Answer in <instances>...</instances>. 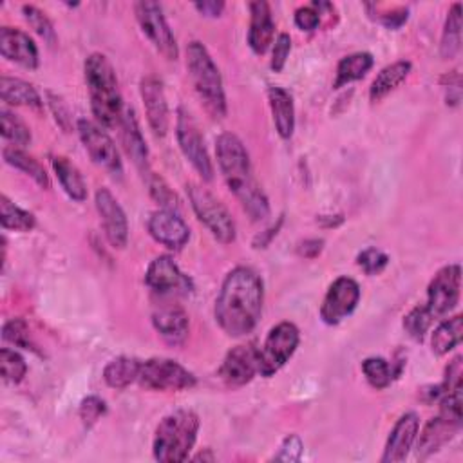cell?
<instances>
[{
    "label": "cell",
    "mask_w": 463,
    "mask_h": 463,
    "mask_svg": "<svg viewBox=\"0 0 463 463\" xmlns=\"http://www.w3.org/2000/svg\"><path fill=\"white\" fill-rule=\"evenodd\" d=\"M409 72H411V62H406V60H400L388 67H383L371 84V89H369L371 102L376 104V102L383 100L390 93H393L402 82H406Z\"/></svg>",
    "instance_id": "obj_26"
},
{
    "label": "cell",
    "mask_w": 463,
    "mask_h": 463,
    "mask_svg": "<svg viewBox=\"0 0 463 463\" xmlns=\"http://www.w3.org/2000/svg\"><path fill=\"white\" fill-rule=\"evenodd\" d=\"M459 427H461L459 422L440 413L424 427L417 443V456L424 459L433 452L440 450L447 442L452 440V436L459 431Z\"/></svg>",
    "instance_id": "obj_24"
},
{
    "label": "cell",
    "mask_w": 463,
    "mask_h": 463,
    "mask_svg": "<svg viewBox=\"0 0 463 463\" xmlns=\"http://www.w3.org/2000/svg\"><path fill=\"white\" fill-rule=\"evenodd\" d=\"M257 373H259V355H257V348H254L252 344L230 349L219 367V376L228 385H232V388H240V385L252 382V378Z\"/></svg>",
    "instance_id": "obj_18"
},
{
    "label": "cell",
    "mask_w": 463,
    "mask_h": 463,
    "mask_svg": "<svg viewBox=\"0 0 463 463\" xmlns=\"http://www.w3.org/2000/svg\"><path fill=\"white\" fill-rule=\"evenodd\" d=\"M263 281L247 266L232 270L223 281L215 300V321L228 337L252 333L263 314Z\"/></svg>",
    "instance_id": "obj_1"
},
{
    "label": "cell",
    "mask_w": 463,
    "mask_h": 463,
    "mask_svg": "<svg viewBox=\"0 0 463 463\" xmlns=\"http://www.w3.org/2000/svg\"><path fill=\"white\" fill-rule=\"evenodd\" d=\"M152 324L169 344H174V346L183 344L190 330V321L187 312L181 306H176V304L162 306L158 312H154Z\"/></svg>",
    "instance_id": "obj_21"
},
{
    "label": "cell",
    "mask_w": 463,
    "mask_h": 463,
    "mask_svg": "<svg viewBox=\"0 0 463 463\" xmlns=\"http://www.w3.org/2000/svg\"><path fill=\"white\" fill-rule=\"evenodd\" d=\"M362 373L375 390H385L393 380V367L382 357H369L362 362Z\"/></svg>",
    "instance_id": "obj_36"
},
{
    "label": "cell",
    "mask_w": 463,
    "mask_h": 463,
    "mask_svg": "<svg viewBox=\"0 0 463 463\" xmlns=\"http://www.w3.org/2000/svg\"><path fill=\"white\" fill-rule=\"evenodd\" d=\"M22 13L29 22V26L44 38V42L53 47L56 44V31L53 28V22L47 19V15L40 12L37 6H24Z\"/></svg>",
    "instance_id": "obj_39"
},
{
    "label": "cell",
    "mask_w": 463,
    "mask_h": 463,
    "mask_svg": "<svg viewBox=\"0 0 463 463\" xmlns=\"http://www.w3.org/2000/svg\"><path fill=\"white\" fill-rule=\"evenodd\" d=\"M0 371H3L4 380L19 383L24 380V376L28 373V364L21 353L4 348L3 351H0Z\"/></svg>",
    "instance_id": "obj_38"
},
{
    "label": "cell",
    "mask_w": 463,
    "mask_h": 463,
    "mask_svg": "<svg viewBox=\"0 0 463 463\" xmlns=\"http://www.w3.org/2000/svg\"><path fill=\"white\" fill-rule=\"evenodd\" d=\"M461 49V4H452V8L447 13L443 33H442V44H440V55L443 60H452Z\"/></svg>",
    "instance_id": "obj_33"
},
{
    "label": "cell",
    "mask_w": 463,
    "mask_h": 463,
    "mask_svg": "<svg viewBox=\"0 0 463 463\" xmlns=\"http://www.w3.org/2000/svg\"><path fill=\"white\" fill-rule=\"evenodd\" d=\"M0 125H3V136L15 143L17 147H26L31 141V130L26 122L6 107L0 109Z\"/></svg>",
    "instance_id": "obj_35"
},
{
    "label": "cell",
    "mask_w": 463,
    "mask_h": 463,
    "mask_svg": "<svg viewBox=\"0 0 463 463\" xmlns=\"http://www.w3.org/2000/svg\"><path fill=\"white\" fill-rule=\"evenodd\" d=\"M360 300V286L351 277H339L328 290L321 306V319L335 326L348 319Z\"/></svg>",
    "instance_id": "obj_14"
},
{
    "label": "cell",
    "mask_w": 463,
    "mask_h": 463,
    "mask_svg": "<svg viewBox=\"0 0 463 463\" xmlns=\"http://www.w3.org/2000/svg\"><path fill=\"white\" fill-rule=\"evenodd\" d=\"M176 136L181 152L185 158L190 162V165L196 169V173L203 178V181H210L214 178V167L208 158V152L203 141V136L190 116L189 111L183 107L178 111V122H176Z\"/></svg>",
    "instance_id": "obj_10"
},
{
    "label": "cell",
    "mask_w": 463,
    "mask_h": 463,
    "mask_svg": "<svg viewBox=\"0 0 463 463\" xmlns=\"http://www.w3.org/2000/svg\"><path fill=\"white\" fill-rule=\"evenodd\" d=\"M461 268L459 265L443 266L427 288V307L434 319L450 314L459 302Z\"/></svg>",
    "instance_id": "obj_13"
},
{
    "label": "cell",
    "mask_w": 463,
    "mask_h": 463,
    "mask_svg": "<svg viewBox=\"0 0 463 463\" xmlns=\"http://www.w3.org/2000/svg\"><path fill=\"white\" fill-rule=\"evenodd\" d=\"M199 433V417L194 411L180 409L167 415L154 434V458L162 463H180L189 459Z\"/></svg>",
    "instance_id": "obj_4"
},
{
    "label": "cell",
    "mask_w": 463,
    "mask_h": 463,
    "mask_svg": "<svg viewBox=\"0 0 463 463\" xmlns=\"http://www.w3.org/2000/svg\"><path fill=\"white\" fill-rule=\"evenodd\" d=\"M53 171L65 190V194L74 199V201H86L88 198V185L80 174V171L76 169L65 156H53L51 158Z\"/></svg>",
    "instance_id": "obj_28"
},
{
    "label": "cell",
    "mask_w": 463,
    "mask_h": 463,
    "mask_svg": "<svg viewBox=\"0 0 463 463\" xmlns=\"http://www.w3.org/2000/svg\"><path fill=\"white\" fill-rule=\"evenodd\" d=\"M0 221L6 230L15 232H29L35 228V215L21 206H17L13 201L8 199V196H0Z\"/></svg>",
    "instance_id": "obj_34"
},
{
    "label": "cell",
    "mask_w": 463,
    "mask_h": 463,
    "mask_svg": "<svg viewBox=\"0 0 463 463\" xmlns=\"http://www.w3.org/2000/svg\"><path fill=\"white\" fill-rule=\"evenodd\" d=\"M375 60L369 53H353L344 56L337 65V79L333 82L335 89H341L351 82H357L371 71Z\"/></svg>",
    "instance_id": "obj_30"
},
{
    "label": "cell",
    "mask_w": 463,
    "mask_h": 463,
    "mask_svg": "<svg viewBox=\"0 0 463 463\" xmlns=\"http://www.w3.org/2000/svg\"><path fill=\"white\" fill-rule=\"evenodd\" d=\"M443 89H445V100L447 105L456 107L461 100V79L458 71H450L443 76Z\"/></svg>",
    "instance_id": "obj_47"
},
{
    "label": "cell",
    "mask_w": 463,
    "mask_h": 463,
    "mask_svg": "<svg viewBox=\"0 0 463 463\" xmlns=\"http://www.w3.org/2000/svg\"><path fill=\"white\" fill-rule=\"evenodd\" d=\"M3 337L6 342H12L19 348L37 351V346L33 344L31 335H29V328L22 319H13V321L6 323L4 330H3Z\"/></svg>",
    "instance_id": "obj_41"
},
{
    "label": "cell",
    "mask_w": 463,
    "mask_h": 463,
    "mask_svg": "<svg viewBox=\"0 0 463 463\" xmlns=\"http://www.w3.org/2000/svg\"><path fill=\"white\" fill-rule=\"evenodd\" d=\"M79 134H80V139H82L86 150L89 152L91 160L98 167H102L104 171H107L114 176H120L123 173L120 152H118L113 138L104 130V127H100L98 123L89 122V120H80Z\"/></svg>",
    "instance_id": "obj_11"
},
{
    "label": "cell",
    "mask_w": 463,
    "mask_h": 463,
    "mask_svg": "<svg viewBox=\"0 0 463 463\" xmlns=\"http://www.w3.org/2000/svg\"><path fill=\"white\" fill-rule=\"evenodd\" d=\"M107 413V406L100 397H88L80 404V420L86 427L95 425Z\"/></svg>",
    "instance_id": "obj_43"
},
{
    "label": "cell",
    "mask_w": 463,
    "mask_h": 463,
    "mask_svg": "<svg viewBox=\"0 0 463 463\" xmlns=\"http://www.w3.org/2000/svg\"><path fill=\"white\" fill-rule=\"evenodd\" d=\"M196 10L205 17H219L224 10L223 3H215V0H206V3H196Z\"/></svg>",
    "instance_id": "obj_51"
},
{
    "label": "cell",
    "mask_w": 463,
    "mask_h": 463,
    "mask_svg": "<svg viewBox=\"0 0 463 463\" xmlns=\"http://www.w3.org/2000/svg\"><path fill=\"white\" fill-rule=\"evenodd\" d=\"M302 454V442L297 434H290L279 447V452L274 456L275 461H299Z\"/></svg>",
    "instance_id": "obj_46"
},
{
    "label": "cell",
    "mask_w": 463,
    "mask_h": 463,
    "mask_svg": "<svg viewBox=\"0 0 463 463\" xmlns=\"http://www.w3.org/2000/svg\"><path fill=\"white\" fill-rule=\"evenodd\" d=\"M3 154H4V160L8 165H12V167L22 171L24 174H28L29 178H33V181L37 185H40L42 189L51 187L46 169L33 156H29V154H26L24 150H21L17 147H6Z\"/></svg>",
    "instance_id": "obj_32"
},
{
    "label": "cell",
    "mask_w": 463,
    "mask_h": 463,
    "mask_svg": "<svg viewBox=\"0 0 463 463\" xmlns=\"http://www.w3.org/2000/svg\"><path fill=\"white\" fill-rule=\"evenodd\" d=\"M461 337H463V317L454 316L450 319H445L443 323L438 324V328L431 337L433 353L438 357L447 355L461 342Z\"/></svg>",
    "instance_id": "obj_31"
},
{
    "label": "cell",
    "mask_w": 463,
    "mask_h": 463,
    "mask_svg": "<svg viewBox=\"0 0 463 463\" xmlns=\"http://www.w3.org/2000/svg\"><path fill=\"white\" fill-rule=\"evenodd\" d=\"M0 97L6 105H24L31 109H42V98L38 91L26 80L3 76L0 79Z\"/></svg>",
    "instance_id": "obj_27"
},
{
    "label": "cell",
    "mask_w": 463,
    "mask_h": 463,
    "mask_svg": "<svg viewBox=\"0 0 463 463\" xmlns=\"http://www.w3.org/2000/svg\"><path fill=\"white\" fill-rule=\"evenodd\" d=\"M215 154L230 192H234L245 212L254 221L266 219L270 215V203L254 178L248 150L243 141L236 134L223 132L215 141Z\"/></svg>",
    "instance_id": "obj_2"
},
{
    "label": "cell",
    "mask_w": 463,
    "mask_h": 463,
    "mask_svg": "<svg viewBox=\"0 0 463 463\" xmlns=\"http://www.w3.org/2000/svg\"><path fill=\"white\" fill-rule=\"evenodd\" d=\"M187 69L205 111L214 120L224 118L226 97L219 67L215 65L206 47L198 40L190 42L187 47Z\"/></svg>",
    "instance_id": "obj_5"
},
{
    "label": "cell",
    "mask_w": 463,
    "mask_h": 463,
    "mask_svg": "<svg viewBox=\"0 0 463 463\" xmlns=\"http://www.w3.org/2000/svg\"><path fill=\"white\" fill-rule=\"evenodd\" d=\"M408 17H409V12L404 10V8H400V10H395V12H391V13L380 15L378 19H380V22H382L383 26H388V28H391V29H397V28H400L402 24L408 22Z\"/></svg>",
    "instance_id": "obj_49"
},
{
    "label": "cell",
    "mask_w": 463,
    "mask_h": 463,
    "mask_svg": "<svg viewBox=\"0 0 463 463\" xmlns=\"http://www.w3.org/2000/svg\"><path fill=\"white\" fill-rule=\"evenodd\" d=\"M357 263H358V266H360L367 275H376V274H380L385 266H388L390 257L385 256L382 250H378V248H366L364 252L358 254Z\"/></svg>",
    "instance_id": "obj_42"
},
{
    "label": "cell",
    "mask_w": 463,
    "mask_h": 463,
    "mask_svg": "<svg viewBox=\"0 0 463 463\" xmlns=\"http://www.w3.org/2000/svg\"><path fill=\"white\" fill-rule=\"evenodd\" d=\"M190 205L198 219L210 230V234L223 245L236 241V223L226 206L206 189L199 185H187Z\"/></svg>",
    "instance_id": "obj_6"
},
{
    "label": "cell",
    "mask_w": 463,
    "mask_h": 463,
    "mask_svg": "<svg viewBox=\"0 0 463 463\" xmlns=\"http://www.w3.org/2000/svg\"><path fill=\"white\" fill-rule=\"evenodd\" d=\"M139 93H141L143 107H145L147 120H148L152 132L164 138L169 130L171 118H169V104L165 98L162 80L154 74L145 76L139 84Z\"/></svg>",
    "instance_id": "obj_17"
},
{
    "label": "cell",
    "mask_w": 463,
    "mask_h": 463,
    "mask_svg": "<svg viewBox=\"0 0 463 463\" xmlns=\"http://www.w3.org/2000/svg\"><path fill=\"white\" fill-rule=\"evenodd\" d=\"M268 102L279 136L282 139H290L295 130V105L291 95L282 88H270Z\"/></svg>",
    "instance_id": "obj_25"
},
{
    "label": "cell",
    "mask_w": 463,
    "mask_h": 463,
    "mask_svg": "<svg viewBox=\"0 0 463 463\" xmlns=\"http://www.w3.org/2000/svg\"><path fill=\"white\" fill-rule=\"evenodd\" d=\"M461 376H463V369H461V357H456L445 369V378H443V395L449 391H456L461 390Z\"/></svg>",
    "instance_id": "obj_48"
},
{
    "label": "cell",
    "mask_w": 463,
    "mask_h": 463,
    "mask_svg": "<svg viewBox=\"0 0 463 463\" xmlns=\"http://www.w3.org/2000/svg\"><path fill=\"white\" fill-rule=\"evenodd\" d=\"M290 51H291V38L288 33H281L275 40V46H274V55H272V69L275 72H281L286 65V60L290 56Z\"/></svg>",
    "instance_id": "obj_45"
},
{
    "label": "cell",
    "mask_w": 463,
    "mask_h": 463,
    "mask_svg": "<svg viewBox=\"0 0 463 463\" xmlns=\"http://www.w3.org/2000/svg\"><path fill=\"white\" fill-rule=\"evenodd\" d=\"M95 201H97V208H98V214L104 223V232H105L107 241L114 248H120V250L125 248L127 241H129V221H127V215H125L122 205L113 196V192L105 187L97 190Z\"/></svg>",
    "instance_id": "obj_16"
},
{
    "label": "cell",
    "mask_w": 463,
    "mask_h": 463,
    "mask_svg": "<svg viewBox=\"0 0 463 463\" xmlns=\"http://www.w3.org/2000/svg\"><path fill=\"white\" fill-rule=\"evenodd\" d=\"M418 429H420V420L415 413H406L404 417H400L388 438V443H385L382 463L404 461L413 443L417 442Z\"/></svg>",
    "instance_id": "obj_19"
},
{
    "label": "cell",
    "mask_w": 463,
    "mask_h": 463,
    "mask_svg": "<svg viewBox=\"0 0 463 463\" xmlns=\"http://www.w3.org/2000/svg\"><path fill=\"white\" fill-rule=\"evenodd\" d=\"M0 53L10 62H15L26 69L38 67V49L29 35L21 29H0Z\"/></svg>",
    "instance_id": "obj_20"
},
{
    "label": "cell",
    "mask_w": 463,
    "mask_h": 463,
    "mask_svg": "<svg viewBox=\"0 0 463 463\" xmlns=\"http://www.w3.org/2000/svg\"><path fill=\"white\" fill-rule=\"evenodd\" d=\"M147 228L152 240L169 250H181L190 240V228L176 210L162 208L152 212Z\"/></svg>",
    "instance_id": "obj_15"
},
{
    "label": "cell",
    "mask_w": 463,
    "mask_h": 463,
    "mask_svg": "<svg viewBox=\"0 0 463 463\" xmlns=\"http://www.w3.org/2000/svg\"><path fill=\"white\" fill-rule=\"evenodd\" d=\"M141 362L132 357H118L111 360L104 369V380L113 390H125L138 380Z\"/></svg>",
    "instance_id": "obj_29"
},
{
    "label": "cell",
    "mask_w": 463,
    "mask_h": 463,
    "mask_svg": "<svg viewBox=\"0 0 463 463\" xmlns=\"http://www.w3.org/2000/svg\"><path fill=\"white\" fill-rule=\"evenodd\" d=\"M433 314L429 312L427 306H417L413 310L404 317V330L408 332V335L417 341L422 342L427 335V332L433 326Z\"/></svg>",
    "instance_id": "obj_37"
},
{
    "label": "cell",
    "mask_w": 463,
    "mask_h": 463,
    "mask_svg": "<svg viewBox=\"0 0 463 463\" xmlns=\"http://www.w3.org/2000/svg\"><path fill=\"white\" fill-rule=\"evenodd\" d=\"M147 185H148L150 196L156 199L164 208L178 212L180 201H178L176 194L171 190V187L164 181V178H160L158 174H154V173H148L147 174Z\"/></svg>",
    "instance_id": "obj_40"
},
{
    "label": "cell",
    "mask_w": 463,
    "mask_h": 463,
    "mask_svg": "<svg viewBox=\"0 0 463 463\" xmlns=\"http://www.w3.org/2000/svg\"><path fill=\"white\" fill-rule=\"evenodd\" d=\"M86 82L91 97V109L98 125L104 129H116L125 113V105L116 71L105 55L93 53L88 56Z\"/></svg>",
    "instance_id": "obj_3"
},
{
    "label": "cell",
    "mask_w": 463,
    "mask_h": 463,
    "mask_svg": "<svg viewBox=\"0 0 463 463\" xmlns=\"http://www.w3.org/2000/svg\"><path fill=\"white\" fill-rule=\"evenodd\" d=\"M145 281L154 293L165 297H185L194 290L189 275H185L169 256H160L148 265Z\"/></svg>",
    "instance_id": "obj_12"
},
{
    "label": "cell",
    "mask_w": 463,
    "mask_h": 463,
    "mask_svg": "<svg viewBox=\"0 0 463 463\" xmlns=\"http://www.w3.org/2000/svg\"><path fill=\"white\" fill-rule=\"evenodd\" d=\"M120 136H122V143L125 147V152L129 154V158L132 160V164L139 169V173L148 174V150H147V143L143 139V134L139 130V123L136 120V114L132 109L125 107V113L120 120Z\"/></svg>",
    "instance_id": "obj_22"
},
{
    "label": "cell",
    "mask_w": 463,
    "mask_h": 463,
    "mask_svg": "<svg viewBox=\"0 0 463 463\" xmlns=\"http://www.w3.org/2000/svg\"><path fill=\"white\" fill-rule=\"evenodd\" d=\"M138 382L150 391H183L194 388L196 376L180 362L156 357L141 362Z\"/></svg>",
    "instance_id": "obj_7"
},
{
    "label": "cell",
    "mask_w": 463,
    "mask_h": 463,
    "mask_svg": "<svg viewBox=\"0 0 463 463\" xmlns=\"http://www.w3.org/2000/svg\"><path fill=\"white\" fill-rule=\"evenodd\" d=\"M295 24L302 31H316L321 24V12L316 6H304L295 12Z\"/></svg>",
    "instance_id": "obj_44"
},
{
    "label": "cell",
    "mask_w": 463,
    "mask_h": 463,
    "mask_svg": "<svg viewBox=\"0 0 463 463\" xmlns=\"http://www.w3.org/2000/svg\"><path fill=\"white\" fill-rule=\"evenodd\" d=\"M323 245H324L323 240H307L299 247V254L307 259H314L323 252Z\"/></svg>",
    "instance_id": "obj_50"
},
{
    "label": "cell",
    "mask_w": 463,
    "mask_h": 463,
    "mask_svg": "<svg viewBox=\"0 0 463 463\" xmlns=\"http://www.w3.org/2000/svg\"><path fill=\"white\" fill-rule=\"evenodd\" d=\"M134 13L143 35L150 40V44L167 60H176L180 55L178 42L164 15L162 6L158 3H150V0H141V3L134 4Z\"/></svg>",
    "instance_id": "obj_8"
},
{
    "label": "cell",
    "mask_w": 463,
    "mask_h": 463,
    "mask_svg": "<svg viewBox=\"0 0 463 463\" xmlns=\"http://www.w3.org/2000/svg\"><path fill=\"white\" fill-rule=\"evenodd\" d=\"M299 341V330L291 323H281L275 328H272L265 339L263 348L257 349L259 373L263 376L275 375L293 357Z\"/></svg>",
    "instance_id": "obj_9"
},
{
    "label": "cell",
    "mask_w": 463,
    "mask_h": 463,
    "mask_svg": "<svg viewBox=\"0 0 463 463\" xmlns=\"http://www.w3.org/2000/svg\"><path fill=\"white\" fill-rule=\"evenodd\" d=\"M250 29H248V44L254 53L265 55L274 42L275 24L272 19L270 4L265 0L250 3Z\"/></svg>",
    "instance_id": "obj_23"
}]
</instances>
